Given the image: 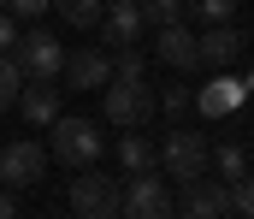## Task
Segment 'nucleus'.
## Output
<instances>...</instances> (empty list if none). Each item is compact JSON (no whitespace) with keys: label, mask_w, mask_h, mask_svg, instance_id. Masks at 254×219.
<instances>
[{"label":"nucleus","mask_w":254,"mask_h":219,"mask_svg":"<svg viewBox=\"0 0 254 219\" xmlns=\"http://www.w3.org/2000/svg\"><path fill=\"white\" fill-rule=\"evenodd\" d=\"M48 154L71 166V172H83V166H101V131H95V119H77V113H60L54 125H48Z\"/></svg>","instance_id":"1"},{"label":"nucleus","mask_w":254,"mask_h":219,"mask_svg":"<svg viewBox=\"0 0 254 219\" xmlns=\"http://www.w3.org/2000/svg\"><path fill=\"white\" fill-rule=\"evenodd\" d=\"M107 101V125H119V131H130V125H148L154 113H160V95H154V83L148 77H113L107 89H101Z\"/></svg>","instance_id":"2"},{"label":"nucleus","mask_w":254,"mask_h":219,"mask_svg":"<svg viewBox=\"0 0 254 219\" xmlns=\"http://www.w3.org/2000/svg\"><path fill=\"white\" fill-rule=\"evenodd\" d=\"M160 166H166V178H178V184H190L201 178L207 166H213V143L190 131V125H178V131H166V143H160Z\"/></svg>","instance_id":"3"},{"label":"nucleus","mask_w":254,"mask_h":219,"mask_svg":"<svg viewBox=\"0 0 254 219\" xmlns=\"http://www.w3.org/2000/svg\"><path fill=\"white\" fill-rule=\"evenodd\" d=\"M12 60H18V72H24V77H60L65 48H60V36H48V30H18Z\"/></svg>","instance_id":"4"},{"label":"nucleus","mask_w":254,"mask_h":219,"mask_svg":"<svg viewBox=\"0 0 254 219\" xmlns=\"http://www.w3.org/2000/svg\"><path fill=\"white\" fill-rule=\"evenodd\" d=\"M48 178V148L42 143H6L0 148V184L6 190H30V184H42Z\"/></svg>","instance_id":"5"},{"label":"nucleus","mask_w":254,"mask_h":219,"mask_svg":"<svg viewBox=\"0 0 254 219\" xmlns=\"http://www.w3.org/2000/svg\"><path fill=\"white\" fill-rule=\"evenodd\" d=\"M172 214H190V219H225L231 214V190H225V178H190L184 184V196L172 202Z\"/></svg>","instance_id":"6"},{"label":"nucleus","mask_w":254,"mask_h":219,"mask_svg":"<svg viewBox=\"0 0 254 219\" xmlns=\"http://www.w3.org/2000/svg\"><path fill=\"white\" fill-rule=\"evenodd\" d=\"M71 214H83V219L119 214V184H113V178H101L95 166H83V178H71Z\"/></svg>","instance_id":"7"},{"label":"nucleus","mask_w":254,"mask_h":219,"mask_svg":"<svg viewBox=\"0 0 254 219\" xmlns=\"http://www.w3.org/2000/svg\"><path fill=\"white\" fill-rule=\"evenodd\" d=\"M119 214H130V219H166L172 214V196H166V184H160L154 172H130L125 196H119Z\"/></svg>","instance_id":"8"},{"label":"nucleus","mask_w":254,"mask_h":219,"mask_svg":"<svg viewBox=\"0 0 254 219\" xmlns=\"http://www.w3.org/2000/svg\"><path fill=\"white\" fill-rule=\"evenodd\" d=\"M243 101H249V89L231 72H219L213 83H195V113L201 119H231V113H243Z\"/></svg>","instance_id":"9"},{"label":"nucleus","mask_w":254,"mask_h":219,"mask_svg":"<svg viewBox=\"0 0 254 219\" xmlns=\"http://www.w3.org/2000/svg\"><path fill=\"white\" fill-rule=\"evenodd\" d=\"M60 72H65V83H71V89H107V83H113V60H107V54L89 42V48L65 54V66H60Z\"/></svg>","instance_id":"10"},{"label":"nucleus","mask_w":254,"mask_h":219,"mask_svg":"<svg viewBox=\"0 0 254 219\" xmlns=\"http://www.w3.org/2000/svg\"><path fill=\"white\" fill-rule=\"evenodd\" d=\"M18 113L30 119V125H54L60 119V83L54 77H24V89H18Z\"/></svg>","instance_id":"11"},{"label":"nucleus","mask_w":254,"mask_h":219,"mask_svg":"<svg viewBox=\"0 0 254 219\" xmlns=\"http://www.w3.org/2000/svg\"><path fill=\"white\" fill-rule=\"evenodd\" d=\"M154 54H160L172 72H195V66H201V48H195V36H190V24H184V18H178V24H160Z\"/></svg>","instance_id":"12"},{"label":"nucleus","mask_w":254,"mask_h":219,"mask_svg":"<svg viewBox=\"0 0 254 219\" xmlns=\"http://www.w3.org/2000/svg\"><path fill=\"white\" fill-rule=\"evenodd\" d=\"M195 48H201V66H231V60L249 48V36L225 18V24H207V36H195Z\"/></svg>","instance_id":"13"},{"label":"nucleus","mask_w":254,"mask_h":219,"mask_svg":"<svg viewBox=\"0 0 254 219\" xmlns=\"http://www.w3.org/2000/svg\"><path fill=\"white\" fill-rule=\"evenodd\" d=\"M95 36H101L107 48H130V42L142 36V12H136V0H130V6H101Z\"/></svg>","instance_id":"14"},{"label":"nucleus","mask_w":254,"mask_h":219,"mask_svg":"<svg viewBox=\"0 0 254 219\" xmlns=\"http://www.w3.org/2000/svg\"><path fill=\"white\" fill-rule=\"evenodd\" d=\"M119 160H125V172H154L160 166V148L142 137V125H130L125 137H119Z\"/></svg>","instance_id":"15"},{"label":"nucleus","mask_w":254,"mask_h":219,"mask_svg":"<svg viewBox=\"0 0 254 219\" xmlns=\"http://www.w3.org/2000/svg\"><path fill=\"white\" fill-rule=\"evenodd\" d=\"M213 166H219V178L231 184V178L249 172V148H243V143H219V148H213Z\"/></svg>","instance_id":"16"},{"label":"nucleus","mask_w":254,"mask_h":219,"mask_svg":"<svg viewBox=\"0 0 254 219\" xmlns=\"http://www.w3.org/2000/svg\"><path fill=\"white\" fill-rule=\"evenodd\" d=\"M136 12H142V24H178L184 18V0H136Z\"/></svg>","instance_id":"17"},{"label":"nucleus","mask_w":254,"mask_h":219,"mask_svg":"<svg viewBox=\"0 0 254 219\" xmlns=\"http://www.w3.org/2000/svg\"><path fill=\"white\" fill-rule=\"evenodd\" d=\"M60 6L65 24H77V30H95V18H101V0H54Z\"/></svg>","instance_id":"18"},{"label":"nucleus","mask_w":254,"mask_h":219,"mask_svg":"<svg viewBox=\"0 0 254 219\" xmlns=\"http://www.w3.org/2000/svg\"><path fill=\"white\" fill-rule=\"evenodd\" d=\"M18 89H24L18 60H12V54H0V113H6V107H18Z\"/></svg>","instance_id":"19"},{"label":"nucleus","mask_w":254,"mask_h":219,"mask_svg":"<svg viewBox=\"0 0 254 219\" xmlns=\"http://www.w3.org/2000/svg\"><path fill=\"white\" fill-rule=\"evenodd\" d=\"M225 190H231V214H243V219H254V178H249V172H243V178H231Z\"/></svg>","instance_id":"20"},{"label":"nucleus","mask_w":254,"mask_h":219,"mask_svg":"<svg viewBox=\"0 0 254 219\" xmlns=\"http://www.w3.org/2000/svg\"><path fill=\"white\" fill-rule=\"evenodd\" d=\"M190 12L201 24H225V18H237V0H190Z\"/></svg>","instance_id":"21"},{"label":"nucleus","mask_w":254,"mask_h":219,"mask_svg":"<svg viewBox=\"0 0 254 219\" xmlns=\"http://www.w3.org/2000/svg\"><path fill=\"white\" fill-rule=\"evenodd\" d=\"M190 107H195V89H190V83H172V89L160 95V113H172V119H184Z\"/></svg>","instance_id":"22"},{"label":"nucleus","mask_w":254,"mask_h":219,"mask_svg":"<svg viewBox=\"0 0 254 219\" xmlns=\"http://www.w3.org/2000/svg\"><path fill=\"white\" fill-rule=\"evenodd\" d=\"M113 77H148V72H142V54H136V42H130V48H119V60H113Z\"/></svg>","instance_id":"23"},{"label":"nucleus","mask_w":254,"mask_h":219,"mask_svg":"<svg viewBox=\"0 0 254 219\" xmlns=\"http://www.w3.org/2000/svg\"><path fill=\"white\" fill-rule=\"evenodd\" d=\"M0 6H6L12 18H42V12H48L54 0H0Z\"/></svg>","instance_id":"24"},{"label":"nucleus","mask_w":254,"mask_h":219,"mask_svg":"<svg viewBox=\"0 0 254 219\" xmlns=\"http://www.w3.org/2000/svg\"><path fill=\"white\" fill-rule=\"evenodd\" d=\"M12 42H18V18L0 6V54H12Z\"/></svg>","instance_id":"25"},{"label":"nucleus","mask_w":254,"mask_h":219,"mask_svg":"<svg viewBox=\"0 0 254 219\" xmlns=\"http://www.w3.org/2000/svg\"><path fill=\"white\" fill-rule=\"evenodd\" d=\"M12 214H18V196H12V190L0 184V219H12Z\"/></svg>","instance_id":"26"},{"label":"nucleus","mask_w":254,"mask_h":219,"mask_svg":"<svg viewBox=\"0 0 254 219\" xmlns=\"http://www.w3.org/2000/svg\"><path fill=\"white\" fill-rule=\"evenodd\" d=\"M243 89H249V95H254V66H249V72H243Z\"/></svg>","instance_id":"27"},{"label":"nucleus","mask_w":254,"mask_h":219,"mask_svg":"<svg viewBox=\"0 0 254 219\" xmlns=\"http://www.w3.org/2000/svg\"><path fill=\"white\" fill-rule=\"evenodd\" d=\"M101 6H130V0H101Z\"/></svg>","instance_id":"28"}]
</instances>
